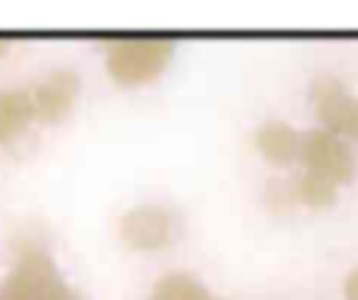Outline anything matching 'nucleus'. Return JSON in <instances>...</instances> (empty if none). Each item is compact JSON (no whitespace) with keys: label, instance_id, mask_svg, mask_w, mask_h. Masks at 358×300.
Listing matches in <instances>:
<instances>
[{"label":"nucleus","instance_id":"3","mask_svg":"<svg viewBox=\"0 0 358 300\" xmlns=\"http://www.w3.org/2000/svg\"><path fill=\"white\" fill-rule=\"evenodd\" d=\"M310 98L327 132L358 140V98L355 95H350L336 79H319L313 84Z\"/></svg>","mask_w":358,"mask_h":300},{"label":"nucleus","instance_id":"1","mask_svg":"<svg viewBox=\"0 0 358 300\" xmlns=\"http://www.w3.org/2000/svg\"><path fill=\"white\" fill-rule=\"evenodd\" d=\"M171 59V42L165 39H123L106 50V67L120 84H143L157 79Z\"/></svg>","mask_w":358,"mask_h":300},{"label":"nucleus","instance_id":"5","mask_svg":"<svg viewBox=\"0 0 358 300\" xmlns=\"http://www.w3.org/2000/svg\"><path fill=\"white\" fill-rule=\"evenodd\" d=\"M76 93H78V79L70 70L50 73L45 81H39L28 93L31 104H34V118H39V121H59L73 107Z\"/></svg>","mask_w":358,"mask_h":300},{"label":"nucleus","instance_id":"9","mask_svg":"<svg viewBox=\"0 0 358 300\" xmlns=\"http://www.w3.org/2000/svg\"><path fill=\"white\" fill-rule=\"evenodd\" d=\"M151 300H213L199 283H193L187 275H171L162 278Z\"/></svg>","mask_w":358,"mask_h":300},{"label":"nucleus","instance_id":"6","mask_svg":"<svg viewBox=\"0 0 358 300\" xmlns=\"http://www.w3.org/2000/svg\"><path fill=\"white\" fill-rule=\"evenodd\" d=\"M299 140L302 135L294 132L288 123H266L263 129H257V137H255L260 154L277 165H285L299 157Z\"/></svg>","mask_w":358,"mask_h":300},{"label":"nucleus","instance_id":"10","mask_svg":"<svg viewBox=\"0 0 358 300\" xmlns=\"http://www.w3.org/2000/svg\"><path fill=\"white\" fill-rule=\"evenodd\" d=\"M3 53H6V45H3V42H0V56H3Z\"/></svg>","mask_w":358,"mask_h":300},{"label":"nucleus","instance_id":"8","mask_svg":"<svg viewBox=\"0 0 358 300\" xmlns=\"http://www.w3.org/2000/svg\"><path fill=\"white\" fill-rule=\"evenodd\" d=\"M291 196L296 202H302V205L319 207V205H330L333 202L336 185L327 182V179H322V177H316V174H302L299 179L291 182Z\"/></svg>","mask_w":358,"mask_h":300},{"label":"nucleus","instance_id":"7","mask_svg":"<svg viewBox=\"0 0 358 300\" xmlns=\"http://www.w3.org/2000/svg\"><path fill=\"white\" fill-rule=\"evenodd\" d=\"M34 118L31 95L22 90H0V143L17 137Z\"/></svg>","mask_w":358,"mask_h":300},{"label":"nucleus","instance_id":"4","mask_svg":"<svg viewBox=\"0 0 358 300\" xmlns=\"http://www.w3.org/2000/svg\"><path fill=\"white\" fill-rule=\"evenodd\" d=\"M120 236L129 247L137 250H159L171 238V213L157 205L134 207L120 221Z\"/></svg>","mask_w":358,"mask_h":300},{"label":"nucleus","instance_id":"2","mask_svg":"<svg viewBox=\"0 0 358 300\" xmlns=\"http://www.w3.org/2000/svg\"><path fill=\"white\" fill-rule=\"evenodd\" d=\"M299 160L308 168V174H316V177H322L333 185L347 182L355 171L352 151L347 149V143L338 135H333L327 129H316V132L302 135Z\"/></svg>","mask_w":358,"mask_h":300}]
</instances>
